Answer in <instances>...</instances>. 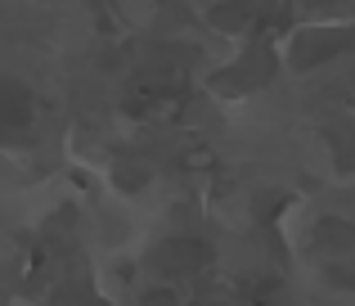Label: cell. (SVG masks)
<instances>
[{
  "label": "cell",
  "instance_id": "cell-1",
  "mask_svg": "<svg viewBox=\"0 0 355 306\" xmlns=\"http://www.w3.org/2000/svg\"><path fill=\"white\" fill-rule=\"evenodd\" d=\"M32 122V95L18 81L0 77V126H27Z\"/></svg>",
  "mask_w": 355,
  "mask_h": 306
}]
</instances>
